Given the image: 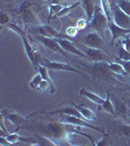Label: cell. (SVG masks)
<instances>
[{
	"label": "cell",
	"mask_w": 130,
	"mask_h": 146,
	"mask_svg": "<svg viewBox=\"0 0 130 146\" xmlns=\"http://www.w3.org/2000/svg\"><path fill=\"white\" fill-rule=\"evenodd\" d=\"M109 23H110V21L106 16L105 12L103 11V9L100 6H96L93 17L90 20L91 27L94 28L96 32H98L99 34L104 37V33L109 27Z\"/></svg>",
	"instance_id": "1"
},
{
	"label": "cell",
	"mask_w": 130,
	"mask_h": 146,
	"mask_svg": "<svg viewBox=\"0 0 130 146\" xmlns=\"http://www.w3.org/2000/svg\"><path fill=\"white\" fill-rule=\"evenodd\" d=\"M7 27L11 28L13 31H15L16 33H18L19 35H20V37L22 38L23 42V45H25V53H27V55L28 60H30V62L32 63V65H34V67L37 68L36 60H35V55H36V54H35L34 52V49H32L31 45H30L29 42H28L27 37V35H25V31H23V30L21 29V28L19 27L18 25H16L15 23H9L8 25H7Z\"/></svg>",
	"instance_id": "2"
},
{
	"label": "cell",
	"mask_w": 130,
	"mask_h": 146,
	"mask_svg": "<svg viewBox=\"0 0 130 146\" xmlns=\"http://www.w3.org/2000/svg\"><path fill=\"white\" fill-rule=\"evenodd\" d=\"M46 131L54 139H64L68 135V126L65 123H49L46 126Z\"/></svg>",
	"instance_id": "3"
},
{
	"label": "cell",
	"mask_w": 130,
	"mask_h": 146,
	"mask_svg": "<svg viewBox=\"0 0 130 146\" xmlns=\"http://www.w3.org/2000/svg\"><path fill=\"white\" fill-rule=\"evenodd\" d=\"M112 17L113 22L117 25L122 28L130 29V16L125 14L117 5L112 7Z\"/></svg>",
	"instance_id": "4"
},
{
	"label": "cell",
	"mask_w": 130,
	"mask_h": 146,
	"mask_svg": "<svg viewBox=\"0 0 130 146\" xmlns=\"http://www.w3.org/2000/svg\"><path fill=\"white\" fill-rule=\"evenodd\" d=\"M60 121L62 122V123L72 125V126H74V127H83V128H88V129H94V131H101V133H104L103 129L98 128V127H95V126H92V125H90L89 123H87L86 121L82 120V118H80V117L72 116V115H61Z\"/></svg>",
	"instance_id": "5"
},
{
	"label": "cell",
	"mask_w": 130,
	"mask_h": 146,
	"mask_svg": "<svg viewBox=\"0 0 130 146\" xmlns=\"http://www.w3.org/2000/svg\"><path fill=\"white\" fill-rule=\"evenodd\" d=\"M36 38L38 39V41L41 42L48 50H50L52 52H56V53H59V54H62L63 56H68V53L61 47V45L57 42V40L55 38L43 36V35H37Z\"/></svg>",
	"instance_id": "6"
},
{
	"label": "cell",
	"mask_w": 130,
	"mask_h": 146,
	"mask_svg": "<svg viewBox=\"0 0 130 146\" xmlns=\"http://www.w3.org/2000/svg\"><path fill=\"white\" fill-rule=\"evenodd\" d=\"M57 40L59 44L61 45V47L65 50L67 53H70V54H74L75 56H81V58H87V60H90L89 56L84 53L83 51L79 50L78 48H76L70 40L66 39V38H55Z\"/></svg>",
	"instance_id": "7"
},
{
	"label": "cell",
	"mask_w": 130,
	"mask_h": 146,
	"mask_svg": "<svg viewBox=\"0 0 130 146\" xmlns=\"http://www.w3.org/2000/svg\"><path fill=\"white\" fill-rule=\"evenodd\" d=\"M87 56H89L90 60L93 62H111L110 58L107 56V54L101 49L97 48H91V47H86L85 51H83Z\"/></svg>",
	"instance_id": "8"
},
{
	"label": "cell",
	"mask_w": 130,
	"mask_h": 146,
	"mask_svg": "<svg viewBox=\"0 0 130 146\" xmlns=\"http://www.w3.org/2000/svg\"><path fill=\"white\" fill-rule=\"evenodd\" d=\"M43 64L51 70H56V71H68V72H74L76 74H79L81 76H83L81 72L78 71L77 69H75L74 67L70 66V65L67 64L64 62H51V60H45V62H43Z\"/></svg>",
	"instance_id": "9"
},
{
	"label": "cell",
	"mask_w": 130,
	"mask_h": 146,
	"mask_svg": "<svg viewBox=\"0 0 130 146\" xmlns=\"http://www.w3.org/2000/svg\"><path fill=\"white\" fill-rule=\"evenodd\" d=\"M85 44L91 48L101 49L104 46L103 36H101L98 32H90L85 37Z\"/></svg>",
	"instance_id": "10"
},
{
	"label": "cell",
	"mask_w": 130,
	"mask_h": 146,
	"mask_svg": "<svg viewBox=\"0 0 130 146\" xmlns=\"http://www.w3.org/2000/svg\"><path fill=\"white\" fill-rule=\"evenodd\" d=\"M109 29H110L111 33H112V41H115V40L121 38V37H126L130 35V29H126V28H122L117 25L113 22H110L109 23Z\"/></svg>",
	"instance_id": "11"
},
{
	"label": "cell",
	"mask_w": 130,
	"mask_h": 146,
	"mask_svg": "<svg viewBox=\"0 0 130 146\" xmlns=\"http://www.w3.org/2000/svg\"><path fill=\"white\" fill-rule=\"evenodd\" d=\"M1 115L5 117L7 120H9V121L13 125H15V126H20V125L23 124L27 120V117H23V116H21V115H19L18 113L11 111V110H8V109L2 110Z\"/></svg>",
	"instance_id": "12"
},
{
	"label": "cell",
	"mask_w": 130,
	"mask_h": 146,
	"mask_svg": "<svg viewBox=\"0 0 130 146\" xmlns=\"http://www.w3.org/2000/svg\"><path fill=\"white\" fill-rule=\"evenodd\" d=\"M93 69L98 76L103 77V78H107V77L111 76V71H112V70L109 67L108 62H101L96 63L93 66Z\"/></svg>",
	"instance_id": "13"
},
{
	"label": "cell",
	"mask_w": 130,
	"mask_h": 146,
	"mask_svg": "<svg viewBox=\"0 0 130 146\" xmlns=\"http://www.w3.org/2000/svg\"><path fill=\"white\" fill-rule=\"evenodd\" d=\"M79 94L81 96H85V98H87L88 100H90L91 101H93L94 103L98 104V106L102 105L104 103V101H105V100H106V98H103L102 96H98L97 94L92 93V92L86 90V89H81V90L79 91Z\"/></svg>",
	"instance_id": "14"
},
{
	"label": "cell",
	"mask_w": 130,
	"mask_h": 146,
	"mask_svg": "<svg viewBox=\"0 0 130 146\" xmlns=\"http://www.w3.org/2000/svg\"><path fill=\"white\" fill-rule=\"evenodd\" d=\"M51 114H60V115H72V116H76V117H80L82 118L80 112L77 110L76 107H70V106H67V107H63V108H59V109L55 110V111L50 112Z\"/></svg>",
	"instance_id": "15"
},
{
	"label": "cell",
	"mask_w": 130,
	"mask_h": 146,
	"mask_svg": "<svg viewBox=\"0 0 130 146\" xmlns=\"http://www.w3.org/2000/svg\"><path fill=\"white\" fill-rule=\"evenodd\" d=\"M74 105L80 112V114H81L83 119L89 120V121H96L97 120L95 113L92 111L91 109H89V108H87V107H83V106H81V105H76V104H74Z\"/></svg>",
	"instance_id": "16"
},
{
	"label": "cell",
	"mask_w": 130,
	"mask_h": 146,
	"mask_svg": "<svg viewBox=\"0 0 130 146\" xmlns=\"http://www.w3.org/2000/svg\"><path fill=\"white\" fill-rule=\"evenodd\" d=\"M6 138L7 141L10 143L11 145L13 144H16L18 142H30L32 141V139L30 138H25V137H23V136L19 135L17 133H8L6 136H4Z\"/></svg>",
	"instance_id": "17"
},
{
	"label": "cell",
	"mask_w": 130,
	"mask_h": 146,
	"mask_svg": "<svg viewBox=\"0 0 130 146\" xmlns=\"http://www.w3.org/2000/svg\"><path fill=\"white\" fill-rule=\"evenodd\" d=\"M37 70H38V72L42 75L43 79H44V80H46V81H48L49 83H50L51 88H52L51 94H54V93L56 92V89H55V86H54L53 81H52V79L50 78V76H49L48 68H47L44 64H38V65H37Z\"/></svg>",
	"instance_id": "18"
},
{
	"label": "cell",
	"mask_w": 130,
	"mask_h": 146,
	"mask_svg": "<svg viewBox=\"0 0 130 146\" xmlns=\"http://www.w3.org/2000/svg\"><path fill=\"white\" fill-rule=\"evenodd\" d=\"M102 107L103 110L105 112L109 113V114L113 115V116H117V112H115V105H113V103L112 102V100H111V96L110 95L107 96V98H106L105 101H104V103L102 105H100L99 108Z\"/></svg>",
	"instance_id": "19"
},
{
	"label": "cell",
	"mask_w": 130,
	"mask_h": 146,
	"mask_svg": "<svg viewBox=\"0 0 130 146\" xmlns=\"http://www.w3.org/2000/svg\"><path fill=\"white\" fill-rule=\"evenodd\" d=\"M22 19H23V23H25V25L37 23V19L34 14V12L31 10H29V9H27V10L22 12Z\"/></svg>",
	"instance_id": "20"
},
{
	"label": "cell",
	"mask_w": 130,
	"mask_h": 146,
	"mask_svg": "<svg viewBox=\"0 0 130 146\" xmlns=\"http://www.w3.org/2000/svg\"><path fill=\"white\" fill-rule=\"evenodd\" d=\"M115 112H117V115L123 117V118H127L128 117V112H129V108L127 107V105L125 104L124 102L120 100H117L115 104Z\"/></svg>",
	"instance_id": "21"
},
{
	"label": "cell",
	"mask_w": 130,
	"mask_h": 146,
	"mask_svg": "<svg viewBox=\"0 0 130 146\" xmlns=\"http://www.w3.org/2000/svg\"><path fill=\"white\" fill-rule=\"evenodd\" d=\"M82 5H83L84 11L87 15V18L90 21L92 17H93L94 11H95V5H94V2L92 0H82Z\"/></svg>",
	"instance_id": "22"
},
{
	"label": "cell",
	"mask_w": 130,
	"mask_h": 146,
	"mask_svg": "<svg viewBox=\"0 0 130 146\" xmlns=\"http://www.w3.org/2000/svg\"><path fill=\"white\" fill-rule=\"evenodd\" d=\"M109 63V67H110V69L112 70V72L115 73V74L117 75H126L127 73L125 71L124 67L122 66V64L120 62H108Z\"/></svg>",
	"instance_id": "23"
},
{
	"label": "cell",
	"mask_w": 130,
	"mask_h": 146,
	"mask_svg": "<svg viewBox=\"0 0 130 146\" xmlns=\"http://www.w3.org/2000/svg\"><path fill=\"white\" fill-rule=\"evenodd\" d=\"M78 6H79V2H76V3H74L72 5H70V6L64 7L62 10L60 11V13L57 14L56 17L57 18H62V17H64V16H66V15H68V14H70L72 11L75 10V9H76Z\"/></svg>",
	"instance_id": "24"
},
{
	"label": "cell",
	"mask_w": 130,
	"mask_h": 146,
	"mask_svg": "<svg viewBox=\"0 0 130 146\" xmlns=\"http://www.w3.org/2000/svg\"><path fill=\"white\" fill-rule=\"evenodd\" d=\"M101 8L105 12L106 16L108 17L109 21L111 20L112 17V6H111V2L109 0H101Z\"/></svg>",
	"instance_id": "25"
},
{
	"label": "cell",
	"mask_w": 130,
	"mask_h": 146,
	"mask_svg": "<svg viewBox=\"0 0 130 146\" xmlns=\"http://www.w3.org/2000/svg\"><path fill=\"white\" fill-rule=\"evenodd\" d=\"M42 80H43V77H42V75L38 72L36 75H34V78L31 79V81L29 82V87L31 89H34V90H38L39 85L41 84Z\"/></svg>",
	"instance_id": "26"
},
{
	"label": "cell",
	"mask_w": 130,
	"mask_h": 146,
	"mask_svg": "<svg viewBox=\"0 0 130 146\" xmlns=\"http://www.w3.org/2000/svg\"><path fill=\"white\" fill-rule=\"evenodd\" d=\"M117 131H119L120 135L130 137V125L127 124H119L117 126Z\"/></svg>",
	"instance_id": "27"
},
{
	"label": "cell",
	"mask_w": 130,
	"mask_h": 146,
	"mask_svg": "<svg viewBox=\"0 0 130 146\" xmlns=\"http://www.w3.org/2000/svg\"><path fill=\"white\" fill-rule=\"evenodd\" d=\"M117 6H119L125 14L130 16V1H128V0H119V1L117 2Z\"/></svg>",
	"instance_id": "28"
},
{
	"label": "cell",
	"mask_w": 130,
	"mask_h": 146,
	"mask_svg": "<svg viewBox=\"0 0 130 146\" xmlns=\"http://www.w3.org/2000/svg\"><path fill=\"white\" fill-rule=\"evenodd\" d=\"M64 7L61 4H51L50 7H49V19H51L54 15L60 13V11Z\"/></svg>",
	"instance_id": "29"
},
{
	"label": "cell",
	"mask_w": 130,
	"mask_h": 146,
	"mask_svg": "<svg viewBox=\"0 0 130 146\" xmlns=\"http://www.w3.org/2000/svg\"><path fill=\"white\" fill-rule=\"evenodd\" d=\"M119 58L121 60H130V52L126 51L122 46L119 48Z\"/></svg>",
	"instance_id": "30"
},
{
	"label": "cell",
	"mask_w": 130,
	"mask_h": 146,
	"mask_svg": "<svg viewBox=\"0 0 130 146\" xmlns=\"http://www.w3.org/2000/svg\"><path fill=\"white\" fill-rule=\"evenodd\" d=\"M9 22H10V18H9L8 14L5 13L4 11L0 12V25H8Z\"/></svg>",
	"instance_id": "31"
},
{
	"label": "cell",
	"mask_w": 130,
	"mask_h": 146,
	"mask_svg": "<svg viewBox=\"0 0 130 146\" xmlns=\"http://www.w3.org/2000/svg\"><path fill=\"white\" fill-rule=\"evenodd\" d=\"M111 144V141H110V137H109V135L106 133H104V136L101 140H98L96 143L97 146H105V145H110Z\"/></svg>",
	"instance_id": "32"
},
{
	"label": "cell",
	"mask_w": 130,
	"mask_h": 146,
	"mask_svg": "<svg viewBox=\"0 0 130 146\" xmlns=\"http://www.w3.org/2000/svg\"><path fill=\"white\" fill-rule=\"evenodd\" d=\"M78 28L76 27H68L67 30H66V32H67V35L68 36H70V38H74L77 35L78 33Z\"/></svg>",
	"instance_id": "33"
},
{
	"label": "cell",
	"mask_w": 130,
	"mask_h": 146,
	"mask_svg": "<svg viewBox=\"0 0 130 146\" xmlns=\"http://www.w3.org/2000/svg\"><path fill=\"white\" fill-rule=\"evenodd\" d=\"M119 62H120L122 64V66L124 67L125 71H126V73L128 74V73H130V60H121L119 58V60H117Z\"/></svg>",
	"instance_id": "34"
},
{
	"label": "cell",
	"mask_w": 130,
	"mask_h": 146,
	"mask_svg": "<svg viewBox=\"0 0 130 146\" xmlns=\"http://www.w3.org/2000/svg\"><path fill=\"white\" fill-rule=\"evenodd\" d=\"M86 25H87V21L84 20V19H80V20H78V22H77L75 27L80 30V29H84L86 27Z\"/></svg>",
	"instance_id": "35"
},
{
	"label": "cell",
	"mask_w": 130,
	"mask_h": 146,
	"mask_svg": "<svg viewBox=\"0 0 130 146\" xmlns=\"http://www.w3.org/2000/svg\"><path fill=\"white\" fill-rule=\"evenodd\" d=\"M124 38L125 39L122 41V47H123L126 51L130 52V37L126 36V37H124Z\"/></svg>",
	"instance_id": "36"
},
{
	"label": "cell",
	"mask_w": 130,
	"mask_h": 146,
	"mask_svg": "<svg viewBox=\"0 0 130 146\" xmlns=\"http://www.w3.org/2000/svg\"><path fill=\"white\" fill-rule=\"evenodd\" d=\"M128 144L130 145V137H129V139H128Z\"/></svg>",
	"instance_id": "37"
},
{
	"label": "cell",
	"mask_w": 130,
	"mask_h": 146,
	"mask_svg": "<svg viewBox=\"0 0 130 146\" xmlns=\"http://www.w3.org/2000/svg\"><path fill=\"white\" fill-rule=\"evenodd\" d=\"M128 92H129V94H130V86H129V88H128Z\"/></svg>",
	"instance_id": "38"
},
{
	"label": "cell",
	"mask_w": 130,
	"mask_h": 146,
	"mask_svg": "<svg viewBox=\"0 0 130 146\" xmlns=\"http://www.w3.org/2000/svg\"><path fill=\"white\" fill-rule=\"evenodd\" d=\"M109 1H110V2H112V0H109Z\"/></svg>",
	"instance_id": "39"
}]
</instances>
